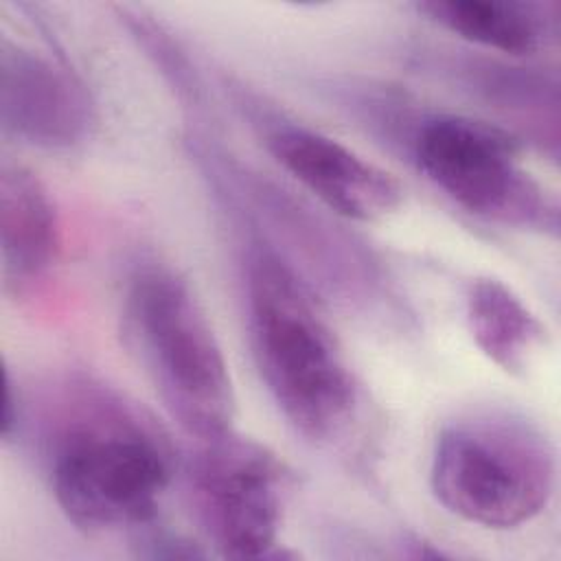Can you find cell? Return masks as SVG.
Segmentation results:
<instances>
[{
    "mask_svg": "<svg viewBox=\"0 0 561 561\" xmlns=\"http://www.w3.org/2000/svg\"><path fill=\"white\" fill-rule=\"evenodd\" d=\"M430 486L438 504L482 528L533 522L557 486V451L546 432L511 410H473L434 440Z\"/></svg>",
    "mask_w": 561,
    "mask_h": 561,
    "instance_id": "obj_4",
    "label": "cell"
},
{
    "mask_svg": "<svg viewBox=\"0 0 561 561\" xmlns=\"http://www.w3.org/2000/svg\"><path fill=\"white\" fill-rule=\"evenodd\" d=\"M123 333L169 414L202 443L232 432L234 388L215 329L186 278L138 263L123 294Z\"/></svg>",
    "mask_w": 561,
    "mask_h": 561,
    "instance_id": "obj_2",
    "label": "cell"
},
{
    "mask_svg": "<svg viewBox=\"0 0 561 561\" xmlns=\"http://www.w3.org/2000/svg\"><path fill=\"white\" fill-rule=\"evenodd\" d=\"M245 289L254 359L272 401L300 436L331 443L357 410V383L337 337L274 254H252Z\"/></svg>",
    "mask_w": 561,
    "mask_h": 561,
    "instance_id": "obj_1",
    "label": "cell"
},
{
    "mask_svg": "<svg viewBox=\"0 0 561 561\" xmlns=\"http://www.w3.org/2000/svg\"><path fill=\"white\" fill-rule=\"evenodd\" d=\"M414 7L460 39L513 57L543 50L554 35L550 7L535 0H423Z\"/></svg>",
    "mask_w": 561,
    "mask_h": 561,
    "instance_id": "obj_10",
    "label": "cell"
},
{
    "mask_svg": "<svg viewBox=\"0 0 561 561\" xmlns=\"http://www.w3.org/2000/svg\"><path fill=\"white\" fill-rule=\"evenodd\" d=\"M145 546H149V557H164V559H197L206 557L204 550L193 546V541L180 537V535H169V533H158L145 539Z\"/></svg>",
    "mask_w": 561,
    "mask_h": 561,
    "instance_id": "obj_12",
    "label": "cell"
},
{
    "mask_svg": "<svg viewBox=\"0 0 561 561\" xmlns=\"http://www.w3.org/2000/svg\"><path fill=\"white\" fill-rule=\"evenodd\" d=\"M416 169L467 213L515 230L557 234L559 204L524 167L517 142L491 123L440 114L412 140Z\"/></svg>",
    "mask_w": 561,
    "mask_h": 561,
    "instance_id": "obj_5",
    "label": "cell"
},
{
    "mask_svg": "<svg viewBox=\"0 0 561 561\" xmlns=\"http://www.w3.org/2000/svg\"><path fill=\"white\" fill-rule=\"evenodd\" d=\"M173 473L162 436L116 401L92 394L53 440L50 484L61 513L85 533L151 522Z\"/></svg>",
    "mask_w": 561,
    "mask_h": 561,
    "instance_id": "obj_3",
    "label": "cell"
},
{
    "mask_svg": "<svg viewBox=\"0 0 561 561\" xmlns=\"http://www.w3.org/2000/svg\"><path fill=\"white\" fill-rule=\"evenodd\" d=\"M465 318L480 353L511 375H524L548 340L537 313L506 283L491 276L469 283Z\"/></svg>",
    "mask_w": 561,
    "mask_h": 561,
    "instance_id": "obj_11",
    "label": "cell"
},
{
    "mask_svg": "<svg viewBox=\"0 0 561 561\" xmlns=\"http://www.w3.org/2000/svg\"><path fill=\"white\" fill-rule=\"evenodd\" d=\"M20 419H22L20 394L15 392L11 373L4 370V392H2V412H0V436H2V440L13 438V434L20 430Z\"/></svg>",
    "mask_w": 561,
    "mask_h": 561,
    "instance_id": "obj_13",
    "label": "cell"
},
{
    "mask_svg": "<svg viewBox=\"0 0 561 561\" xmlns=\"http://www.w3.org/2000/svg\"><path fill=\"white\" fill-rule=\"evenodd\" d=\"M61 226L44 182L22 164L0 169V259L9 287L22 291L59 256Z\"/></svg>",
    "mask_w": 561,
    "mask_h": 561,
    "instance_id": "obj_9",
    "label": "cell"
},
{
    "mask_svg": "<svg viewBox=\"0 0 561 561\" xmlns=\"http://www.w3.org/2000/svg\"><path fill=\"white\" fill-rule=\"evenodd\" d=\"M274 160L333 213L355 221H379L403 202L399 180L344 142L305 125L267 131Z\"/></svg>",
    "mask_w": 561,
    "mask_h": 561,
    "instance_id": "obj_8",
    "label": "cell"
},
{
    "mask_svg": "<svg viewBox=\"0 0 561 561\" xmlns=\"http://www.w3.org/2000/svg\"><path fill=\"white\" fill-rule=\"evenodd\" d=\"M0 125L20 142L39 149H72L94 127L85 85L64 64L39 50L2 39Z\"/></svg>",
    "mask_w": 561,
    "mask_h": 561,
    "instance_id": "obj_7",
    "label": "cell"
},
{
    "mask_svg": "<svg viewBox=\"0 0 561 561\" xmlns=\"http://www.w3.org/2000/svg\"><path fill=\"white\" fill-rule=\"evenodd\" d=\"M289 491V473L274 451L228 432L204 440L193 458L191 493L213 546L230 559H270Z\"/></svg>",
    "mask_w": 561,
    "mask_h": 561,
    "instance_id": "obj_6",
    "label": "cell"
}]
</instances>
